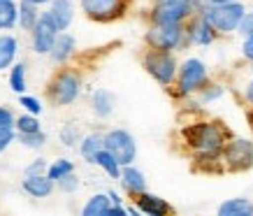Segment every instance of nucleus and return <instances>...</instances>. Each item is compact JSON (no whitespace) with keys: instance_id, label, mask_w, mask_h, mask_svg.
Listing matches in <instances>:
<instances>
[{"instance_id":"f257e3e1","label":"nucleus","mask_w":253,"mask_h":216,"mask_svg":"<svg viewBox=\"0 0 253 216\" xmlns=\"http://www.w3.org/2000/svg\"><path fill=\"white\" fill-rule=\"evenodd\" d=\"M186 144L198 154L200 161H218L225 149V130L218 124H193L184 128Z\"/></svg>"},{"instance_id":"f03ea898","label":"nucleus","mask_w":253,"mask_h":216,"mask_svg":"<svg viewBox=\"0 0 253 216\" xmlns=\"http://www.w3.org/2000/svg\"><path fill=\"white\" fill-rule=\"evenodd\" d=\"M200 12L214 26V31L218 33V35H228V33L239 28V21L244 19L246 7L239 0H235V2H223V5H207V2H205V7L200 9Z\"/></svg>"},{"instance_id":"7ed1b4c3","label":"nucleus","mask_w":253,"mask_h":216,"mask_svg":"<svg viewBox=\"0 0 253 216\" xmlns=\"http://www.w3.org/2000/svg\"><path fill=\"white\" fill-rule=\"evenodd\" d=\"M202 7V0H161L151 9V23H186Z\"/></svg>"},{"instance_id":"20e7f679","label":"nucleus","mask_w":253,"mask_h":216,"mask_svg":"<svg viewBox=\"0 0 253 216\" xmlns=\"http://www.w3.org/2000/svg\"><path fill=\"white\" fill-rule=\"evenodd\" d=\"M186 42V26L184 23H151L146 33L149 49L161 51H174Z\"/></svg>"},{"instance_id":"39448f33","label":"nucleus","mask_w":253,"mask_h":216,"mask_svg":"<svg viewBox=\"0 0 253 216\" xmlns=\"http://www.w3.org/2000/svg\"><path fill=\"white\" fill-rule=\"evenodd\" d=\"M144 68L161 86H172V82L176 79V72H179V65H176V58L172 56V51H161V49L146 51Z\"/></svg>"},{"instance_id":"423d86ee","label":"nucleus","mask_w":253,"mask_h":216,"mask_svg":"<svg viewBox=\"0 0 253 216\" xmlns=\"http://www.w3.org/2000/svg\"><path fill=\"white\" fill-rule=\"evenodd\" d=\"M207 65L200 61V58H186L181 63V68L176 72V86H179V93L181 95H188V93L200 91L202 86L207 84Z\"/></svg>"},{"instance_id":"0eeeda50","label":"nucleus","mask_w":253,"mask_h":216,"mask_svg":"<svg viewBox=\"0 0 253 216\" xmlns=\"http://www.w3.org/2000/svg\"><path fill=\"white\" fill-rule=\"evenodd\" d=\"M221 158L225 163V168L232 172L249 170V168H253V142L244 137L230 139L225 144V149H223Z\"/></svg>"},{"instance_id":"6e6552de","label":"nucleus","mask_w":253,"mask_h":216,"mask_svg":"<svg viewBox=\"0 0 253 216\" xmlns=\"http://www.w3.org/2000/svg\"><path fill=\"white\" fill-rule=\"evenodd\" d=\"M105 149L112 151L121 165H132V161L137 158V142L130 132L121 128H114L105 135Z\"/></svg>"},{"instance_id":"1a4fd4ad","label":"nucleus","mask_w":253,"mask_h":216,"mask_svg":"<svg viewBox=\"0 0 253 216\" xmlns=\"http://www.w3.org/2000/svg\"><path fill=\"white\" fill-rule=\"evenodd\" d=\"M56 38H58V26H56L54 16L46 12L40 16L35 28H33V49L38 54H51Z\"/></svg>"},{"instance_id":"9d476101","label":"nucleus","mask_w":253,"mask_h":216,"mask_svg":"<svg viewBox=\"0 0 253 216\" xmlns=\"http://www.w3.org/2000/svg\"><path fill=\"white\" fill-rule=\"evenodd\" d=\"M79 91H82V82L77 75L63 72L54 79V84L49 88V98L54 100V105H70V102L77 100Z\"/></svg>"},{"instance_id":"9b49d317","label":"nucleus","mask_w":253,"mask_h":216,"mask_svg":"<svg viewBox=\"0 0 253 216\" xmlns=\"http://www.w3.org/2000/svg\"><path fill=\"white\" fill-rule=\"evenodd\" d=\"M82 9L93 21H112L123 14L126 0H82Z\"/></svg>"},{"instance_id":"f8f14e48","label":"nucleus","mask_w":253,"mask_h":216,"mask_svg":"<svg viewBox=\"0 0 253 216\" xmlns=\"http://www.w3.org/2000/svg\"><path fill=\"white\" fill-rule=\"evenodd\" d=\"M216 35H218V33H216L214 26L205 19L202 12H198V14H193L191 19H188V26H186V42L207 46L216 40Z\"/></svg>"},{"instance_id":"ddd939ff","label":"nucleus","mask_w":253,"mask_h":216,"mask_svg":"<svg viewBox=\"0 0 253 216\" xmlns=\"http://www.w3.org/2000/svg\"><path fill=\"white\" fill-rule=\"evenodd\" d=\"M135 200H137V209L142 212V214H146V216H165V214L172 212V207H169L163 198L146 193V191L144 193H139Z\"/></svg>"},{"instance_id":"4468645a","label":"nucleus","mask_w":253,"mask_h":216,"mask_svg":"<svg viewBox=\"0 0 253 216\" xmlns=\"http://www.w3.org/2000/svg\"><path fill=\"white\" fill-rule=\"evenodd\" d=\"M121 184L123 188L128 191L130 195H135L137 198L139 193H144L146 191V179L144 174L137 170V168H132V165H123L121 170Z\"/></svg>"},{"instance_id":"2eb2a0df","label":"nucleus","mask_w":253,"mask_h":216,"mask_svg":"<svg viewBox=\"0 0 253 216\" xmlns=\"http://www.w3.org/2000/svg\"><path fill=\"white\" fill-rule=\"evenodd\" d=\"M23 188H26L33 198H46V195H51V191H54V179L42 177V174H26Z\"/></svg>"},{"instance_id":"dca6fc26","label":"nucleus","mask_w":253,"mask_h":216,"mask_svg":"<svg viewBox=\"0 0 253 216\" xmlns=\"http://www.w3.org/2000/svg\"><path fill=\"white\" fill-rule=\"evenodd\" d=\"M114 105H116V98H114V93L112 91H107V88H98V91L93 93L91 107H93V112H95V116L107 119V116L114 112Z\"/></svg>"},{"instance_id":"f3484780","label":"nucleus","mask_w":253,"mask_h":216,"mask_svg":"<svg viewBox=\"0 0 253 216\" xmlns=\"http://www.w3.org/2000/svg\"><path fill=\"white\" fill-rule=\"evenodd\" d=\"M49 14L54 16L58 31H65L70 23H72V16H75L72 0H51V9H49Z\"/></svg>"},{"instance_id":"a211bd4d","label":"nucleus","mask_w":253,"mask_h":216,"mask_svg":"<svg viewBox=\"0 0 253 216\" xmlns=\"http://www.w3.org/2000/svg\"><path fill=\"white\" fill-rule=\"evenodd\" d=\"M253 214V202L246 198H232L225 200L218 207V216H251Z\"/></svg>"},{"instance_id":"6ab92c4d","label":"nucleus","mask_w":253,"mask_h":216,"mask_svg":"<svg viewBox=\"0 0 253 216\" xmlns=\"http://www.w3.org/2000/svg\"><path fill=\"white\" fill-rule=\"evenodd\" d=\"M102 149H105V135H98V132L86 135V137L82 139V144H79V151L84 156V161H88V163H95V156H98Z\"/></svg>"},{"instance_id":"aec40b11","label":"nucleus","mask_w":253,"mask_h":216,"mask_svg":"<svg viewBox=\"0 0 253 216\" xmlns=\"http://www.w3.org/2000/svg\"><path fill=\"white\" fill-rule=\"evenodd\" d=\"M72 51H75V38H72V35H65V33H61V35L56 38V42H54L51 58H54L56 63H65L70 56H72Z\"/></svg>"},{"instance_id":"412c9836","label":"nucleus","mask_w":253,"mask_h":216,"mask_svg":"<svg viewBox=\"0 0 253 216\" xmlns=\"http://www.w3.org/2000/svg\"><path fill=\"white\" fill-rule=\"evenodd\" d=\"M95 165H100L102 170L107 172L112 179H121V170L123 165L119 161H116V156L112 154V151H107V149H102L98 156H95Z\"/></svg>"},{"instance_id":"4be33fe9","label":"nucleus","mask_w":253,"mask_h":216,"mask_svg":"<svg viewBox=\"0 0 253 216\" xmlns=\"http://www.w3.org/2000/svg\"><path fill=\"white\" fill-rule=\"evenodd\" d=\"M109 207H112V198L107 195H93L91 200L84 205V209H82V214L84 216H107Z\"/></svg>"},{"instance_id":"5701e85b","label":"nucleus","mask_w":253,"mask_h":216,"mask_svg":"<svg viewBox=\"0 0 253 216\" xmlns=\"http://www.w3.org/2000/svg\"><path fill=\"white\" fill-rule=\"evenodd\" d=\"M16 56V40L9 35H0V70L9 68Z\"/></svg>"},{"instance_id":"b1692460","label":"nucleus","mask_w":253,"mask_h":216,"mask_svg":"<svg viewBox=\"0 0 253 216\" xmlns=\"http://www.w3.org/2000/svg\"><path fill=\"white\" fill-rule=\"evenodd\" d=\"M19 19H21V28L33 31V28H35V23H38V19H40V14L35 12V5L28 2V0H23L21 7H19Z\"/></svg>"},{"instance_id":"393cba45","label":"nucleus","mask_w":253,"mask_h":216,"mask_svg":"<svg viewBox=\"0 0 253 216\" xmlns=\"http://www.w3.org/2000/svg\"><path fill=\"white\" fill-rule=\"evenodd\" d=\"M19 16V7L12 2H0V31H7L16 23Z\"/></svg>"},{"instance_id":"a878e982","label":"nucleus","mask_w":253,"mask_h":216,"mask_svg":"<svg viewBox=\"0 0 253 216\" xmlns=\"http://www.w3.org/2000/svg\"><path fill=\"white\" fill-rule=\"evenodd\" d=\"M9 86H12L14 93H23V88H26V65H23V63L14 65L12 77H9Z\"/></svg>"},{"instance_id":"bb28decb","label":"nucleus","mask_w":253,"mask_h":216,"mask_svg":"<svg viewBox=\"0 0 253 216\" xmlns=\"http://www.w3.org/2000/svg\"><path fill=\"white\" fill-rule=\"evenodd\" d=\"M72 170H75L72 161H65V158H61V161H56L54 165L49 168V177L54 179V181H58V179L65 177V174H70Z\"/></svg>"},{"instance_id":"cd10ccee","label":"nucleus","mask_w":253,"mask_h":216,"mask_svg":"<svg viewBox=\"0 0 253 216\" xmlns=\"http://www.w3.org/2000/svg\"><path fill=\"white\" fill-rule=\"evenodd\" d=\"M61 139H63V144L65 147H75L79 142V128L75 124H70V126H65L61 130Z\"/></svg>"},{"instance_id":"c85d7f7f","label":"nucleus","mask_w":253,"mask_h":216,"mask_svg":"<svg viewBox=\"0 0 253 216\" xmlns=\"http://www.w3.org/2000/svg\"><path fill=\"white\" fill-rule=\"evenodd\" d=\"M44 132H21V142L26 144L28 149H38V147H42L44 144Z\"/></svg>"},{"instance_id":"c756f323","label":"nucleus","mask_w":253,"mask_h":216,"mask_svg":"<svg viewBox=\"0 0 253 216\" xmlns=\"http://www.w3.org/2000/svg\"><path fill=\"white\" fill-rule=\"evenodd\" d=\"M221 95H223V88L218 84H205L200 88V98L205 102H211V100H216V98H221Z\"/></svg>"},{"instance_id":"7c9ffc66","label":"nucleus","mask_w":253,"mask_h":216,"mask_svg":"<svg viewBox=\"0 0 253 216\" xmlns=\"http://www.w3.org/2000/svg\"><path fill=\"white\" fill-rule=\"evenodd\" d=\"M237 33H239V35H242V38H251V35H253V9H251V12L246 9L244 19L239 21V28H237Z\"/></svg>"},{"instance_id":"2f4dec72","label":"nucleus","mask_w":253,"mask_h":216,"mask_svg":"<svg viewBox=\"0 0 253 216\" xmlns=\"http://www.w3.org/2000/svg\"><path fill=\"white\" fill-rule=\"evenodd\" d=\"M16 128H19V135H21V132H38L40 124L33 116H21V119L16 121Z\"/></svg>"},{"instance_id":"473e14b6","label":"nucleus","mask_w":253,"mask_h":216,"mask_svg":"<svg viewBox=\"0 0 253 216\" xmlns=\"http://www.w3.org/2000/svg\"><path fill=\"white\" fill-rule=\"evenodd\" d=\"M58 188H61V191H65V193H72V191H77V188H79V179L70 172V174H65V177L58 179Z\"/></svg>"},{"instance_id":"72a5a7b5","label":"nucleus","mask_w":253,"mask_h":216,"mask_svg":"<svg viewBox=\"0 0 253 216\" xmlns=\"http://www.w3.org/2000/svg\"><path fill=\"white\" fill-rule=\"evenodd\" d=\"M12 139H14L12 128H7V126H0V154H2L9 144H12Z\"/></svg>"},{"instance_id":"f704fd0d","label":"nucleus","mask_w":253,"mask_h":216,"mask_svg":"<svg viewBox=\"0 0 253 216\" xmlns=\"http://www.w3.org/2000/svg\"><path fill=\"white\" fill-rule=\"evenodd\" d=\"M21 105L28 109V112H33V114H40V112H42V105H40L35 98H31V95H21Z\"/></svg>"},{"instance_id":"c9c22d12","label":"nucleus","mask_w":253,"mask_h":216,"mask_svg":"<svg viewBox=\"0 0 253 216\" xmlns=\"http://www.w3.org/2000/svg\"><path fill=\"white\" fill-rule=\"evenodd\" d=\"M0 126H7V128L14 126V116H12V112L7 107H0Z\"/></svg>"},{"instance_id":"e433bc0d","label":"nucleus","mask_w":253,"mask_h":216,"mask_svg":"<svg viewBox=\"0 0 253 216\" xmlns=\"http://www.w3.org/2000/svg\"><path fill=\"white\" fill-rule=\"evenodd\" d=\"M242 54H244V58H249V61L253 63V35H251V38H244V44H242Z\"/></svg>"},{"instance_id":"4c0bfd02","label":"nucleus","mask_w":253,"mask_h":216,"mask_svg":"<svg viewBox=\"0 0 253 216\" xmlns=\"http://www.w3.org/2000/svg\"><path fill=\"white\" fill-rule=\"evenodd\" d=\"M44 170H46V163L42 161V158H40V161H35V163L31 165V168L26 170V174H42Z\"/></svg>"},{"instance_id":"58836bf2","label":"nucleus","mask_w":253,"mask_h":216,"mask_svg":"<svg viewBox=\"0 0 253 216\" xmlns=\"http://www.w3.org/2000/svg\"><path fill=\"white\" fill-rule=\"evenodd\" d=\"M244 98H246V102H249V105H253V82H251V84H246Z\"/></svg>"},{"instance_id":"ea45409f","label":"nucleus","mask_w":253,"mask_h":216,"mask_svg":"<svg viewBox=\"0 0 253 216\" xmlns=\"http://www.w3.org/2000/svg\"><path fill=\"white\" fill-rule=\"evenodd\" d=\"M109 198H112V205H121V198H119L114 191H109Z\"/></svg>"},{"instance_id":"a19ab883","label":"nucleus","mask_w":253,"mask_h":216,"mask_svg":"<svg viewBox=\"0 0 253 216\" xmlns=\"http://www.w3.org/2000/svg\"><path fill=\"white\" fill-rule=\"evenodd\" d=\"M207 5H223V2H235V0H205Z\"/></svg>"},{"instance_id":"79ce46f5","label":"nucleus","mask_w":253,"mask_h":216,"mask_svg":"<svg viewBox=\"0 0 253 216\" xmlns=\"http://www.w3.org/2000/svg\"><path fill=\"white\" fill-rule=\"evenodd\" d=\"M28 2H33V5H44V2H49V0H28Z\"/></svg>"},{"instance_id":"37998d69","label":"nucleus","mask_w":253,"mask_h":216,"mask_svg":"<svg viewBox=\"0 0 253 216\" xmlns=\"http://www.w3.org/2000/svg\"><path fill=\"white\" fill-rule=\"evenodd\" d=\"M0 2H12V0H0Z\"/></svg>"},{"instance_id":"c03bdc74","label":"nucleus","mask_w":253,"mask_h":216,"mask_svg":"<svg viewBox=\"0 0 253 216\" xmlns=\"http://www.w3.org/2000/svg\"><path fill=\"white\" fill-rule=\"evenodd\" d=\"M251 72H253V65H251Z\"/></svg>"},{"instance_id":"a18cd8bd","label":"nucleus","mask_w":253,"mask_h":216,"mask_svg":"<svg viewBox=\"0 0 253 216\" xmlns=\"http://www.w3.org/2000/svg\"><path fill=\"white\" fill-rule=\"evenodd\" d=\"M156 2H161V0H156Z\"/></svg>"}]
</instances>
